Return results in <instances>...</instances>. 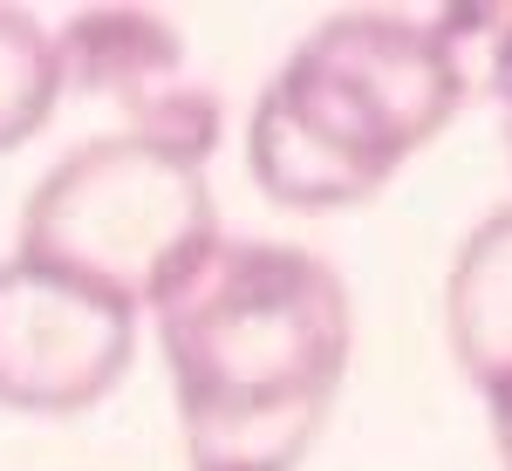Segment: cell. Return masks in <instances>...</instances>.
<instances>
[{"instance_id": "6da1fadb", "label": "cell", "mask_w": 512, "mask_h": 471, "mask_svg": "<svg viewBox=\"0 0 512 471\" xmlns=\"http://www.w3.org/2000/svg\"><path fill=\"white\" fill-rule=\"evenodd\" d=\"M151 321L192 471H301L349 376V280L308 246L219 233Z\"/></svg>"}, {"instance_id": "7a4b0ae2", "label": "cell", "mask_w": 512, "mask_h": 471, "mask_svg": "<svg viewBox=\"0 0 512 471\" xmlns=\"http://www.w3.org/2000/svg\"><path fill=\"white\" fill-rule=\"evenodd\" d=\"M472 96L431 14L342 7L294 41L246 117V178L287 212H349Z\"/></svg>"}, {"instance_id": "3957f363", "label": "cell", "mask_w": 512, "mask_h": 471, "mask_svg": "<svg viewBox=\"0 0 512 471\" xmlns=\"http://www.w3.org/2000/svg\"><path fill=\"white\" fill-rule=\"evenodd\" d=\"M205 157L212 151L144 130L89 137L69 157H55L48 178L28 192L14 253L117 294L123 308H151L219 239Z\"/></svg>"}, {"instance_id": "277c9868", "label": "cell", "mask_w": 512, "mask_h": 471, "mask_svg": "<svg viewBox=\"0 0 512 471\" xmlns=\"http://www.w3.org/2000/svg\"><path fill=\"white\" fill-rule=\"evenodd\" d=\"M137 308L48 260H0V410L82 417L130 376Z\"/></svg>"}, {"instance_id": "5b68a950", "label": "cell", "mask_w": 512, "mask_h": 471, "mask_svg": "<svg viewBox=\"0 0 512 471\" xmlns=\"http://www.w3.org/2000/svg\"><path fill=\"white\" fill-rule=\"evenodd\" d=\"M62 96L117 103L123 130L171 137L212 151L219 144V96L185 76V41L151 7H82L55 28Z\"/></svg>"}, {"instance_id": "8992f818", "label": "cell", "mask_w": 512, "mask_h": 471, "mask_svg": "<svg viewBox=\"0 0 512 471\" xmlns=\"http://www.w3.org/2000/svg\"><path fill=\"white\" fill-rule=\"evenodd\" d=\"M444 342L492 424H512V205L485 212L444 280Z\"/></svg>"}, {"instance_id": "52a82bcc", "label": "cell", "mask_w": 512, "mask_h": 471, "mask_svg": "<svg viewBox=\"0 0 512 471\" xmlns=\"http://www.w3.org/2000/svg\"><path fill=\"white\" fill-rule=\"evenodd\" d=\"M55 103H62L55 28H41L28 7H0V157L41 137Z\"/></svg>"}, {"instance_id": "ba28073f", "label": "cell", "mask_w": 512, "mask_h": 471, "mask_svg": "<svg viewBox=\"0 0 512 471\" xmlns=\"http://www.w3.org/2000/svg\"><path fill=\"white\" fill-rule=\"evenodd\" d=\"M431 21L465 76V96H492L512 110V0H458Z\"/></svg>"}, {"instance_id": "9c48e42d", "label": "cell", "mask_w": 512, "mask_h": 471, "mask_svg": "<svg viewBox=\"0 0 512 471\" xmlns=\"http://www.w3.org/2000/svg\"><path fill=\"white\" fill-rule=\"evenodd\" d=\"M492 444H499V458H506V471H512V424H492Z\"/></svg>"}, {"instance_id": "30bf717a", "label": "cell", "mask_w": 512, "mask_h": 471, "mask_svg": "<svg viewBox=\"0 0 512 471\" xmlns=\"http://www.w3.org/2000/svg\"><path fill=\"white\" fill-rule=\"evenodd\" d=\"M506 157H512V110H506Z\"/></svg>"}]
</instances>
